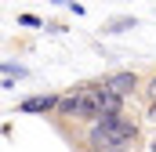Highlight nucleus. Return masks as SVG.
<instances>
[{
	"instance_id": "1",
	"label": "nucleus",
	"mask_w": 156,
	"mask_h": 152,
	"mask_svg": "<svg viewBox=\"0 0 156 152\" xmlns=\"http://www.w3.org/2000/svg\"><path fill=\"white\" fill-rule=\"evenodd\" d=\"M83 149H138L142 145V123H134L127 112H105L91 123H83V134L76 138Z\"/></svg>"
},
{
	"instance_id": "2",
	"label": "nucleus",
	"mask_w": 156,
	"mask_h": 152,
	"mask_svg": "<svg viewBox=\"0 0 156 152\" xmlns=\"http://www.w3.org/2000/svg\"><path fill=\"white\" fill-rule=\"evenodd\" d=\"M62 102V91H47V94H29L18 102V112H40V116H55Z\"/></svg>"
},
{
	"instance_id": "3",
	"label": "nucleus",
	"mask_w": 156,
	"mask_h": 152,
	"mask_svg": "<svg viewBox=\"0 0 156 152\" xmlns=\"http://www.w3.org/2000/svg\"><path fill=\"white\" fill-rule=\"evenodd\" d=\"M113 91H120L123 98H131V94H138L145 83H142V73H134V69H120V73H109V76H102Z\"/></svg>"
},
{
	"instance_id": "4",
	"label": "nucleus",
	"mask_w": 156,
	"mask_h": 152,
	"mask_svg": "<svg viewBox=\"0 0 156 152\" xmlns=\"http://www.w3.org/2000/svg\"><path fill=\"white\" fill-rule=\"evenodd\" d=\"M134 26H138L134 15H120V18H109V22L102 26V33H123V29H134Z\"/></svg>"
},
{
	"instance_id": "5",
	"label": "nucleus",
	"mask_w": 156,
	"mask_h": 152,
	"mask_svg": "<svg viewBox=\"0 0 156 152\" xmlns=\"http://www.w3.org/2000/svg\"><path fill=\"white\" fill-rule=\"evenodd\" d=\"M18 26H26V29H44V18H37V15H18Z\"/></svg>"
},
{
	"instance_id": "6",
	"label": "nucleus",
	"mask_w": 156,
	"mask_h": 152,
	"mask_svg": "<svg viewBox=\"0 0 156 152\" xmlns=\"http://www.w3.org/2000/svg\"><path fill=\"white\" fill-rule=\"evenodd\" d=\"M142 98H145V102H156V73L145 80V87H142Z\"/></svg>"
},
{
	"instance_id": "7",
	"label": "nucleus",
	"mask_w": 156,
	"mask_h": 152,
	"mask_svg": "<svg viewBox=\"0 0 156 152\" xmlns=\"http://www.w3.org/2000/svg\"><path fill=\"white\" fill-rule=\"evenodd\" d=\"M145 123L156 127V102H149V109H145Z\"/></svg>"
},
{
	"instance_id": "8",
	"label": "nucleus",
	"mask_w": 156,
	"mask_h": 152,
	"mask_svg": "<svg viewBox=\"0 0 156 152\" xmlns=\"http://www.w3.org/2000/svg\"><path fill=\"white\" fill-rule=\"evenodd\" d=\"M58 4H66V7H73V15H83V4H76V0H58Z\"/></svg>"
},
{
	"instance_id": "9",
	"label": "nucleus",
	"mask_w": 156,
	"mask_h": 152,
	"mask_svg": "<svg viewBox=\"0 0 156 152\" xmlns=\"http://www.w3.org/2000/svg\"><path fill=\"white\" fill-rule=\"evenodd\" d=\"M149 149H153V152H156V138H153V141H149Z\"/></svg>"
}]
</instances>
